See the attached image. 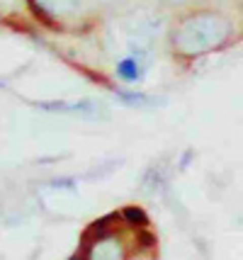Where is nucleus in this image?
I'll use <instances>...</instances> for the list:
<instances>
[{
	"label": "nucleus",
	"instance_id": "obj_1",
	"mask_svg": "<svg viewBox=\"0 0 243 260\" xmlns=\"http://www.w3.org/2000/svg\"><path fill=\"white\" fill-rule=\"evenodd\" d=\"M231 34V24L217 12H195L175 27L173 46L183 56H202L221 46Z\"/></svg>",
	"mask_w": 243,
	"mask_h": 260
},
{
	"label": "nucleus",
	"instance_id": "obj_6",
	"mask_svg": "<svg viewBox=\"0 0 243 260\" xmlns=\"http://www.w3.org/2000/svg\"><path fill=\"white\" fill-rule=\"evenodd\" d=\"M117 98H122V102L127 105H134V107H156V105H163L161 98H149V95H141V92H124L119 90Z\"/></svg>",
	"mask_w": 243,
	"mask_h": 260
},
{
	"label": "nucleus",
	"instance_id": "obj_2",
	"mask_svg": "<svg viewBox=\"0 0 243 260\" xmlns=\"http://www.w3.org/2000/svg\"><path fill=\"white\" fill-rule=\"evenodd\" d=\"M88 260H124V246L115 236H100L88 246Z\"/></svg>",
	"mask_w": 243,
	"mask_h": 260
},
{
	"label": "nucleus",
	"instance_id": "obj_7",
	"mask_svg": "<svg viewBox=\"0 0 243 260\" xmlns=\"http://www.w3.org/2000/svg\"><path fill=\"white\" fill-rule=\"evenodd\" d=\"M122 214L127 216L129 221H134V224H146V214H144L141 209H134V207H129V209H124Z\"/></svg>",
	"mask_w": 243,
	"mask_h": 260
},
{
	"label": "nucleus",
	"instance_id": "obj_5",
	"mask_svg": "<svg viewBox=\"0 0 243 260\" xmlns=\"http://www.w3.org/2000/svg\"><path fill=\"white\" fill-rule=\"evenodd\" d=\"M117 73H119V76H122L124 80L134 83V80L141 78L144 68H141V61L136 56H129V58H122V61L117 63Z\"/></svg>",
	"mask_w": 243,
	"mask_h": 260
},
{
	"label": "nucleus",
	"instance_id": "obj_3",
	"mask_svg": "<svg viewBox=\"0 0 243 260\" xmlns=\"http://www.w3.org/2000/svg\"><path fill=\"white\" fill-rule=\"evenodd\" d=\"M37 15L47 17V20H56V17H66L71 12L81 8V0H29Z\"/></svg>",
	"mask_w": 243,
	"mask_h": 260
},
{
	"label": "nucleus",
	"instance_id": "obj_4",
	"mask_svg": "<svg viewBox=\"0 0 243 260\" xmlns=\"http://www.w3.org/2000/svg\"><path fill=\"white\" fill-rule=\"evenodd\" d=\"M44 110H54V112H76L83 117H97L102 114V107H97L93 102L83 100V102H73V105H63V102H51V105H42Z\"/></svg>",
	"mask_w": 243,
	"mask_h": 260
}]
</instances>
